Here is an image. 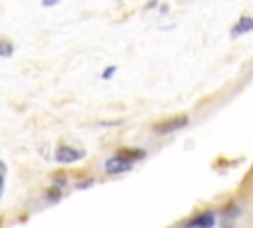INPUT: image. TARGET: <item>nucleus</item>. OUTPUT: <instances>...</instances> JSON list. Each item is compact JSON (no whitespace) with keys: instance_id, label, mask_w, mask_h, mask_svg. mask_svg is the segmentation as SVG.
Masks as SVG:
<instances>
[{"instance_id":"nucleus-19","label":"nucleus","mask_w":253,"mask_h":228,"mask_svg":"<svg viewBox=\"0 0 253 228\" xmlns=\"http://www.w3.org/2000/svg\"><path fill=\"white\" fill-rule=\"evenodd\" d=\"M113 2H121V0H113Z\"/></svg>"},{"instance_id":"nucleus-1","label":"nucleus","mask_w":253,"mask_h":228,"mask_svg":"<svg viewBox=\"0 0 253 228\" xmlns=\"http://www.w3.org/2000/svg\"><path fill=\"white\" fill-rule=\"evenodd\" d=\"M190 125V117L188 115H174V117H166L158 123L152 125V133L156 137H166V135H172V133H178L182 129H186Z\"/></svg>"},{"instance_id":"nucleus-9","label":"nucleus","mask_w":253,"mask_h":228,"mask_svg":"<svg viewBox=\"0 0 253 228\" xmlns=\"http://www.w3.org/2000/svg\"><path fill=\"white\" fill-rule=\"evenodd\" d=\"M14 54V44L6 38H0V57H10Z\"/></svg>"},{"instance_id":"nucleus-8","label":"nucleus","mask_w":253,"mask_h":228,"mask_svg":"<svg viewBox=\"0 0 253 228\" xmlns=\"http://www.w3.org/2000/svg\"><path fill=\"white\" fill-rule=\"evenodd\" d=\"M45 198H47L49 202H59V200L63 198V188L51 182V186L45 190Z\"/></svg>"},{"instance_id":"nucleus-3","label":"nucleus","mask_w":253,"mask_h":228,"mask_svg":"<svg viewBox=\"0 0 253 228\" xmlns=\"http://www.w3.org/2000/svg\"><path fill=\"white\" fill-rule=\"evenodd\" d=\"M182 224L186 228H213L219 224V212L213 208H206V210H200L194 216L186 218Z\"/></svg>"},{"instance_id":"nucleus-18","label":"nucleus","mask_w":253,"mask_h":228,"mask_svg":"<svg viewBox=\"0 0 253 228\" xmlns=\"http://www.w3.org/2000/svg\"><path fill=\"white\" fill-rule=\"evenodd\" d=\"M0 171H2V172H6V163H4L2 159H0Z\"/></svg>"},{"instance_id":"nucleus-4","label":"nucleus","mask_w":253,"mask_h":228,"mask_svg":"<svg viewBox=\"0 0 253 228\" xmlns=\"http://www.w3.org/2000/svg\"><path fill=\"white\" fill-rule=\"evenodd\" d=\"M85 157H87V151L85 149L71 147V145H59L55 149V153H53V159L59 165H73L77 161H83Z\"/></svg>"},{"instance_id":"nucleus-15","label":"nucleus","mask_w":253,"mask_h":228,"mask_svg":"<svg viewBox=\"0 0 253 228\" xmlns=\"http://www.w3.org/2000/svg\"><path fill=\"white\" fill-rule=\"evenodd\" d=\"M61 0H42V6L43 8H51V6H57Z\"/></svg>"},{"instance_id":"nucleus-12","label":"nucleus","mask_w":253,"mask_h":228,"mask_svg":"<svg viewBox=\"0 0 253 228\" xmlns=\"http://www.w3.org/2000/svg\"><path fill=\"white\" fill-rule=\"evenodd\" d=\"M95 182H97L95 176H87V178H83L81 182H75V188H77V190H85V188H91Z\"/></svg>"},{"instance_id":"nucleus-6","label":"nucleus","mask_w":253,"mask_h":228,"mask_svg":"<svg viewBox=\"0 0 253 228\" xmlns=\"http://www.w3.org/2000/svg\"><path fill=\"white\" fill-rule=\"evenodd\" d=\"M217 212H219V220L229 224V222H235L241 216V206L237 204V200H227Z\"/></svg>"},{"instance_id":"nucleus-16","label":"nucleus","mask_w":253,"mask_h":228,"mask_svg":"<svg viewBox=\"0 0 253 228\" xmlns=\"http://www.w3.org/2000/svg\"><path fill=\"white\" fill-rule=\"evenodd\" d=\"M4 176H6V172H2V171H0V198H2V194H4V186H6Z\"/></svg>"},{"instance_id":"nucleus-10","label":"nucleus","mask_w":253,"mask_h":228,"mask_svg":"<svg viewBox=\"0 0 253 228\" xmlns=\"http://www.w3.org/2000/svg\"><path fill=\"white\" fill-rule=\"evenodd\" d=\"M51 178H53V184H57V186H61V188H65L67 184H69V176L65 174V172H53L51 174Z\"/></svg>"},{"instance_id":"nucleus-13","label":"nucleus","mask_w":253,"mask_h":228,"mask_svg":"<svg viewBox=\"0 0 253 228\" xmlns=\"http://www.w3.org/2000/svg\"><path fill=\"white\" fill-rule=\"evenodd\" d=\"M158 4H160V0H146V2L142 4V10H144V12H152V10L158 8Z\"/></svg>"},{"instance_id":"nucleus-5","label":"nucleus","mask_w":253,"mask_h":228,"mask_svg":"<svg viewBox=\"0 0 253 228\" xmlns=\"http://www.w3.org/2000/svg\"><path fill=\"white\" fill-rule=\"evenodd\" d=\"M251 32H253V16L243 14V16H239L237 22L229 28V38L237 40V38H241V36H245V34H251Z\"/></svg>"},{"instance_id":"nucleus-11","label":"nucleus","mask_w":253,"mask_h":228,"mask_svg":"<svg viewBox=\"0 0 253 228\" xmlns=\"http://www.w3.org/2000/svg\"><path fill=\"white\" fill-rule=\"evenodd\" d=\"M117 69H119V67H117L115 63H113V65H107V67L101 71V79H103V81H109V79H113V77L117 75Z\"/></svg>"},{"instance_id":"nucleus-7","label":"nucleus","mask_w":253,"mask_h":228,"mask_svg":"<svg viewBox=\"0 0 253 228\" xmlns=\"http://www.w3.org/2000/svg\"><path fill=\"white\" fill-rule=\"evenodd\" d=\"M121 155H125V157H128L130 161H134V163H138V161H144L146 159V149H142V147H119L117 149Z\"/></svg>"},{"instance_id":"nucleus-14","label":"nucleus","mask_w":253,"mask_h":228,"mask_svg":"<svg viewBox=\"0 0 253 228\" xmlns=\"http://www.w3.org/2000/svg\"><path fill=\"white\" fill-rule=\"evenodd\" d=\"M156 10H158V14H160V16H168V14H170V4H166V2H160Z\"/></svg>"},{"instance_id":"nucleus-17","label":"nucleus","mask_w":253,"mask_h":228,"mask_svg":"<svg viewBox=\"0 0 253 228\" xmlns=\"http://www.w3.org/2000/svg\"><path fill=\"white\" fill-rule=\"evenodd\" d=\"M121 123H123L121 119H119V121H101L103 127H117V125H121Z\"/></svg>"},{"instance_id":"nucleus-2","label":"nucleus","mask_w":253,"mask_h":228,"mask_svg":"<svg viewBox=\"0 0 253 228\" xmlns=\"http://www.w3.org/2000/svg\"><path fill=\"white\" fill-rule=\"evenodd\" d=\"M134 165H136L134 161H130L128 157H125L117 151L115 155H111L103 161V172L109 174V176H117V174H125L128 171H132Z\"/></svg>"}]
</instances>
